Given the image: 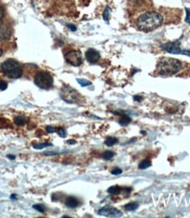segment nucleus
I'll list each match as a JSON object with an SVG mask.
<instances>
[{"label": "nucleus", "mask_w": 190, "mask_h": 218, "mask_svg": "<svg viewBox=\"0 0 190 218\" xmlns=\"http://www.w3.org/2000/svg\"><path fill=\"white\" fill-rule=\"evenodd\" d=\"M164 18L157 12H146L141 14L136 20V25L137 28L144 32H150L163 24Z\"/></svg>", "instance_id": "obj_1"}, {"label": "nucleus", "mask_w": 190, "mask_h": 218, "mask_svg": "<svg viewBox=\"0 0 190 218\" xmlns=\"http://www.w3.org/2000/svg\"><path fill=\"white\" fill-rule=\"evenodd\" d=\"M183 67V64L175 58L162 57L157 64L156 71L159 75L171 76L178 73Z\"/></svg>", "instance_id": "obj_2"}, {"label": "nucleus", "mask_w": 190, "mask_h": 218, "mask_svg": "<svg viewBox=\"0 0 190 218\" xmlns=\"http://www.w3.org/2000/svg\"><path fill=\"white\" fill-rule=\"evenodd\" d=\"M0 67L4 74L10 79H19L21 77L23 72L22 66L17 60L12 58L2 62Z\"/></svg>", "instance_id": "obj_3"}, {"label": "nucleus", "mask_w": 190, "mask_h": 218, "mask_svg": "<svg viewBox=\"0 0 190 218\" xmlns=\"http://www.w3.org/2000/svg\"><path fill=\"white\" fill-rule=\"evenodd\" d=\"M34 82L38 88H40L41 89H49L53 86L54 80L52 75L49 72L41 71L37 72L36 75L34 76Z\"/></svg>", "instance_id": "obj_4"}, {"label": "nucleus", "mask_w": 190, "mask_h": 218, "mask_svg": "<svg viewBox=\"0 0 190 218\" xmlns=\"http://www.w3.org/2000/svg\"><path fill=\"white\" fill-rule=\"evenodd\" d=\"M61 97L68 103H78L81 100V96L77 90L70 86H64L61 89Z\"/></svg>", "instance_id": "obj_5"}, {"label": "nucleus", "mask_w": 190, "mask_h": 218, "mask_svg": "<svg viewBox=\"0 0 190 218\" xmlns=\"http://www.w3.org/2000/svg\"><path fill=\"white\" fill-rule=\"evenodd\" d=\"M161 49L170 54H181L190 57V50H181L180 40L164 43L161 45Z\"/></svg>", "instance_id": "obj_6"}, {"label": "nucleus", "mask_w": 190, "mask_h": 218, "mask_svg": "<svg viewBox=\"0 0 190 218\" xmlns=\"http://www.w3.org/2000/svg\"><path fill=\"white\" fill-rule=\"evenodd\" d=\"M64 58L68 64L73 66H79L83 63V57L80 51H70L64 55Z\"/></svg>", "instance_id": "obj_7"}, {"label": "nucleus", "mask_w": 190, "mask_h": 218, "mask_svg": "<svg viewBox=\"0 0 190 218\" xmlns=\"http://www.w3.org/2000/svg\"><path fill=\"white\" fill-rule=\"evenodd\" d=\"M98 214L100 216H107V217H121L122 216L120 210H118L117 208H115L114 207L108 206V205L99 209Z\"/></svg>", "instance_id": "obj_8"}, {"label": "nucleus", "mask_w": 190, "mask_h": 218, "mask_svg": "<svg viewBox=\"0 0 190 218\" xmlns=\"http://www.w3.org/2000/svg\"><path fill=\"white\" fill-rule=\"evenodd\" d=\"M85 58L90 64H96L100 58V54L94 49H88L85 51Z\"/></svg>", "instance_id": "obj_9"}, {"label": "nucleus", "mask_w": 190, "mask_h": 218, "mask_svg": "<svg viewBox=\"0 0 190 218\" xmlns=\"http://www.w3.org/2000/svg\"><path fill=\"white\" fill-rule=\"evenodd\" d=\"M11 29L10 27H6V26H2L0 27V39L5 40V39H9L11 37Z\"/></svg>", "instance_id": "obj_10"}, {"label": "nucleus", "mask_w": 190, "mask_h": 218, "mask_svg": "<svg viewBox=\"0 0 190 218\" xmlns=\"http://www.w3.org/2000/svg\"><path fill=\"white\" fill-rule=\"evenodd\" d=\"M79 201L73 196H70L65 201V205L70 208H75L79 206Z\"/></svg>", "instance_id": "obj_11"}, {"label": "nucleus", "mask_w": 190, "mask_h": 218, "mask_svg": "<svg viewBox=\"0 0 190 218\" xmlns=\"http://www.w3.org/2000/svg\"><path fill=\"white\" fill-rule=\"evenodd\" d=\"M131 123V118L128 116V115H126V114H122V117L120 118V119H119V124L122 125V126H126V125H128V124H129Z\"/></svg>", "instance_id": "obj_12"}, {"label": "nucleus", "mask_w": 190, "mask_h": 218, "mask_svg": "<svg viewBox=\"0 0 190 218\" xmlns=\"http://www.w3.org/2000/svg\"><path fill=\"white\" fill-rule=\"evenodd\" d=\"M125 188H122L121 186H113L111 187H109L108 189V192L111 193V194H119L121 193Z\"/></svg>", "instance_id": "obj_13"}, {"label": "nucleus", "mask_w": 190, "mask_h": 218, "mask_svg": "<svg viewBox=\"0 0 190 218\" xmlns=\"http://www.w3.org/2000/svg\"><path fill=\"white\" fill-rule=\"evenodd\" d=\"M27 122V118L23 116H17L14 118V123L18 126H22Z\"/></svg>", "instance_id": "obj_14"}, {"label": "nucleus", "mask_w": 190, "mask_h": 218, "mask_svg": "<svg viewBox=\"0 0 190 218\" xmlns=\"http://www.w3.org/2000/svg\"><path fill=\"white\" fill-rule=\"evenodd\" d=\"M118 142V139L115 137H107V139L105 140V144L108 147H112L114 145H115Z\"/></svg>", "instance_id": "obj_15"}, {"label": "nucleus", "mask_w": 190, "mask_h": 218, "mask_svg": "<svg viewBox=\"0 0 190 218\" xmlns=\"http://www.w3.org/2000/svg\"><path fill=\"white\" fill-rule=\"evenodd\" d=\"M151 166V163H150V161L149 159H144V160H143L139 165H138V168L140 169V170H145V169H147V168H149Z\"/></svg>", "instance_id": "obj_16"}, {"label": "nucleus", "mask_w": 190, "mask_h": 218, "mask_svg": "<svg viewBox=\"0 0 190 218\" xmlns=\"http://www.w3.org/2000/svg\"><path fill=\"white\" fill-rule=\"evenodd\" d=\"M138 203H136V202H131V203H129V204L125 205L124 206V209L126 210V211H134V210H136V208L138 207Z\"/></svg>", "instance_id": "obj_17"}, {"label": "nucleus", "mask_w": 190, "mask_h": 218, "mask_svg": "<svg viewBox=\"0 0 190 218\" xmlns=\"http://www.w3.org/2000/svg\"><path fill=\"white\" fill-rule=\"evenodd\" d=\"M32 146L35 149H41L46 147H50V146H52V144L51 143H33Z\"/></svg>", "instance_id": "obj_18"}, {"label": "nucleus", "mask_w": 190, "mask_h": 218, "mask_svg": "<svg viewBox=\"0 0 190 218\" xmlns=\"http://www.w3.org/2000/svg\"><path fill=\"white\" fill-rule=\"evenodd\" d=\"M102 156H103V158H104L105 160L108 161V160H111V159L114 156V153L113 151L108 150V151L104 152V154L102 155Z\"/></svg>", "instance_id": "obj_19"}, {"label": "nucleus", "mask_w": 190, "mask_h": 218, "mask_svg": "<svg viewBox=\"0 0 190 218\" xmlns=\"http://www.w3.org/2000/svg\"><path fill=\"white\" fill-rule=\"evenodd\" d=\"M110 14H111V9H110V7L107 6L105 8V10H104V12H103V19H104L105 21L108 22L109 18H110Z\"/></svg>", "instance_id": "obj_20"}, {"label": "nucleus", "mask_w": 190, "mask_h": 218, "mask_svg": "<svg viewBox=\"0 0 190 218\" xmlns=\"http://www.w3.org/2000/svg\"><path fill=\"white\" fill-rule=\"evenodd\" d=\"M77 81L79 83V85L82 87H87L92 84V82L85 80V79H77Z\"/></svg>", "instance_id": "obj_21"}, {"label": "nucleus", "mask_w": 190, "mask_h": 218, "mask_svg": "<svg viewBox=\"0 0 190 218\" xmlns=\"http://www.w3.org/2000/svg\"><path fill=\"white\" fill-rule=\"evenodd\" d=\"M33 207H34L35 210H37V211H39V212H41V213H44V212H45V210H46V207H45L43 205H41V204L34 205V206H33Z\"/></svg>", "instance_id": "obj_22"}, {"label": "nucleus", "mask_w": 190, "mask_h": 218, "mask_svg": "<svg viewBox=\"0 0 190 218\" xmlns=\"http://www.w3.org/2000/svg\"><path fill=\"white\" fill-rule=\"evenodd\" d=\"M57 134L59 135L60 137H63V138H64V137H66V130L64 129V128H63V127H59L58 129H57Z\"/></svg>", "instance_id": "obj_23"}, {"label": "nucleus", "mask_w": 190, "mask_h": 218, "mask_svg": "<svg viewBox=\"0 0 190 218\" xmlns=\"http://www.w3.org/2000/svg\"><path fill=\"white\" fill-rule=\"evenodd\" d=\"M7 82L3 81V80H0V90L1 91H4L7 88Z\"/></svg>", "instance_id": "obj_24"}, {"label": "nucleus", "mask_w": 190, "mask_h": 218, "mask_svg": "<svg viewBox=\"0 0 190 218\" xmlns=\"http://www.w3.org/2000/svg\"><path fill=\"white\" fill-rule=\"evenodd\" d=\"M122 172V169H120V168H114V169H113V170H111V173H112L113 175H120Z\"/></svg>", "instance_id": "obj_25"}, {"label": "nucleus", "mask_w": 190, "mask_h": 218, "mask_svg": "<svg viewBox=\"0 0 190 218\" xmlns=\"http://www.w3.org/2000/svg\"><path fill=\"white\" fill-rule=\"evenodd\" d=\"M46 130L49 134H52V133H55V127L52 126V125H48L46 127Z\"/></svg>", "instance_id": "obj_26"}, {"label": "nucleus", "mask_w": 190, "mask_h": 218, "mask_svg": "<svg viewBox=\"0 0 190 218\" xmlns=\"http://www.w3.org/2000/svg\"><path fill=\"white\" fill-rule=\"evenodd\" d=\"M185 10H186V13H187V17H186V19H185V21H186L187 23H189L190 22V9H189V8H186Z\"/></svg>", "instance_id": "obj_27"}, {"label": "nucleus", "mask_w": 190, "mask_h": 218, "mask_svg": "<svg viewBox=\"0 0 190 218\" xmlns=\"http://www.w3.org/2000/svg\"><path fill=\"white\" fill-rule=\"evenodd\" d=\"M66 27H68L69 29H70V31H72V32H75V31L77 30V27H76L75 25H73V24H70V23L67 24Z\"/></svg>", "instance_id": "obj_28"}, {"label": "nucleus", "mask_w": 190, "mask_h": 218, "mask_svg": "<svg viewBox=\"0 0 190 218\" xmlns=\"http://www.w3.org/2000/svg\"><path fill=\"white\" fill-rule=\"evenodd\" d=\"M134 100L136 101V102H142V100H143V97L140 96H134Z\"/></svg>", "instance_id": "obj_29"}, {"label": "nucleus", "mask_w": 190, "mask_h": 218, "mask_svg": "<svg viewBox=\"0 0 190 218\" xmlns=\"http://www.w3.org/2000/svg\"><path fill=\"white\" fill-rule=\"evenodd\" d=\"M67 143L70 144V145H74V144H76L77 142H76V140H67Z\"/></svg>", "instance_id": "obj_30"}, {"label": "nucleus", "mask_w": 190, "mask_h": 218, "mask_svg": "<svg viewBox=\"0 0 190 218\" xmlns=\"http://www.w3.org/2000/svg\"><path fill=\"white\" fill-rule=\"evenodd\" d=\"M7 157H8L9 159H11V160H14V159H15V156L13 155H8Z\"/></svg>", "instance_id": "obj_31"}, {"label": "nucleus", "mask_w": 190, "mask_h": 218, "mask_svg": "<svg viewBox=\"0 0 190 218\" xmlns=\"http://www.w3.org/2000/svg\"><path fill=\"white\" fill-rule=\"evenodd\" d=\"M3 14H3V11H2V9L0 8V20H1L2 18H3Z\"/></svg>", "instance_id": "obj_32"}, {"label": "nucleus", "mask_w": 190, "mask_h": 218, "mask_svg": "<svg viewBox=\"0 0 190 218\" xmlns=\"http://www.w3.org/2000/svg\"><path fill=\"white\" fill-rule=\"evenodd\" d=\"M3 53H4V51H3V50H2V49L0 48V57H1L2 55H3Z\"/></svg>", "instance_id": "obj_33"}]
</instances>
